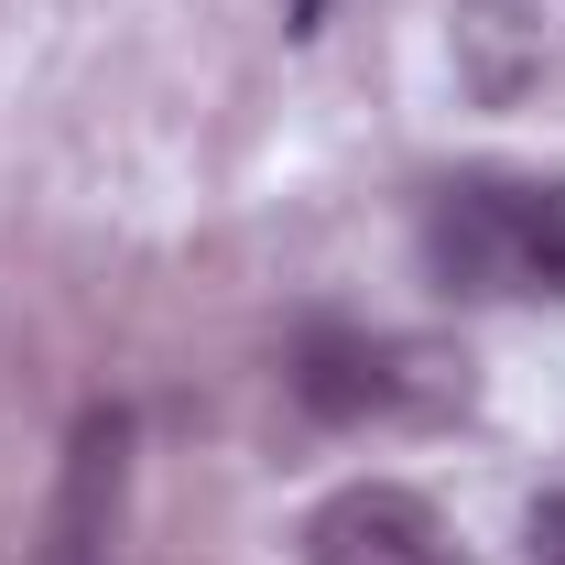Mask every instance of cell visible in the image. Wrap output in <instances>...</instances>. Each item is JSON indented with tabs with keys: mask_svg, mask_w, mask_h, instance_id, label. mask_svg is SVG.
<instances>
[{
	"mask_svg": "<svg viewBox=\"0 0 565 565\" xmlns=\"http://www.w3.org/2000/svg\"><path fill=\"white\" fill-rule=\"evenodd\" d=\"M305 565H468L457 522L403 479H349L338 500H316L305 522Z\"/></svg>",
	"mask_w": 565,
	"mask_h": 565,
	"instance_id": "7a4b0ae2",
	"label": "cell"
},
{
	"mask_svg": "<svg viewBox=\"0 0 565 565\" xmlns=\"http://www.w3.org/2000/svg\"><path fill=\"white\" fill-rule=\"evenodd\" d=\"M424 262L446 294H565V185L544 174H446L424 207Z\"/></svg>",
	"mask_w": 565,
	"mask_h": 565,
	"instance_id": "6da1fadb",
	"label": "cell"
},
{
	"mask_svg": "<svg viewBox=\"0 0 565 565\" xmlns=\"http://www.w3.org/2000/svg\"><path fill=\"white\" fill-rule=\"evenodd\" d=\"M120 490H131V414L98 403L66 446V490H55V522H44V565H109Z\"/></svg>",
	"mask_w": 565,
	"mask_h": 565,
	"instance_id": "3957f363",
	"label": "cell"
},
{
	"mask_svg": "<svg viewBox=\"0 0 565 565\" xmlns=\"http://www.w3.org/2000/svg\"><path fill=\"white\" fill-rule=\"evenodd\" d=\"M392 392H403V381H392V349H381V338H305V359H294V403L327 414V424L381 414Z\"/></svg>",
	"mask_w": 565,
	"mask_h": 565,
	"instance_id": "277c9868",
	"label": "cell"
},
{
	"mask_svg": "<svg viewBox=\"0 0 565 565\" xmlns=\"http://www.w3.org/2000/svg\"><path fill=\"white\" fill-rule=\"evenodd\" d=\"M282 33H327V0H282Z\"/></svg>",
	"mask_w": 565,
	"mask_h": 565,
	"instance_id": "8992f818",
	"label": "cell"
},
{
	"mask_svg": "<svg viewBox=\"0 0 565 565\" xmlns=\"http://www.w3.org/2000/svg\"><path fill=\"white\" fill-rule=\"evenodd\" d=\"M533 555H544V565H565V500L544 511V522H533Z\"/></svg>",
	"mask_w": 565,
	"mask_h": 565,
	"instance_id": "5b68a950",
	"label": "cell"
}]
</instances>
